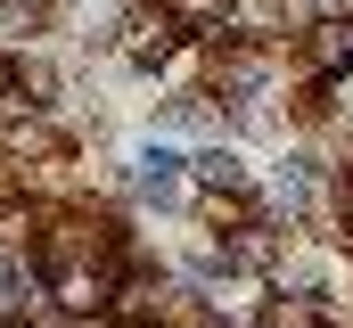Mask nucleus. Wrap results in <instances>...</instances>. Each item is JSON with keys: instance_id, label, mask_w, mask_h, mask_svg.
Here are the masks:
<instances>
[{"instance_id": "1", "label": "nucleus", "mask_w": 353, "mask_h": 328, "mask_svg": "<svg viewBox=\"0 0 353 328\" xmlns=\"http://www.w3.org/2000/svg\"><path fill=\"white\" fill-rule=\"evenodd\" d=\"M123 58L132 66H165L173 58V17H132L123 25Z\"/></svg>"}, {"instance_id": "2", "label": "nucleus", "mask_w": 353, "mask_h": 328, "mask_svg": "<svg viewBox=\"0 0 353 328\" xmlns=\"http://www.w3.org/2000/svg\"><path fill=\"white\" fill-rule=\"evenodd\" d=\"M312 74H353V25L345 17H321V33H312Z\"/></svg>"}, {"instance_id": "3", "label": "nucleus", "mask_w": 353, "mask_h": 328, "mask_svg": "<svg viewBox=\"0 0 353 328\" xmlns=\"http://www.w3.org/2000/svg\"><path fill=\"white\" fill-rule=\"evenodd\" d=\"M222 254H230L239 271H271V254H279V238H271L263 222H239V230H230V246H222Z\"/></svg>"}, {"instance_id": "4", "label": "nucleus", "mask_w": 353, "mask_h": 328, "mask_svg": "<svg viewBox=\"0 0 353 328\" xmlns=\"http://www.w3.org/2000/svg\"><path fill=\"white\" fill-rule=\"evenodd\" d=\"M58 304H66V312H99V304H107V279H99V271H58Z\"/></svg>"}, {"instance_id": "5", "label": "nucleus", "mask_w": 353, "mask_h": 328, "mask_svg": "<svg viewBox=\"0 0 353 328\" xmlns=\"http://www.w3.org/2000/svg\"><path fill=\"white\" fill-rule=\"evenodd\" d=\"M140 189H148V197H181V156L173 148H148V156H140Z\"/></svg>"}, {"instance_id": "6", "label": "nucleus", "mask_w": 353, "mask_h": 328, "mask_svg": "<svg viewBox=\"0 0 353 328\" xmlns=\"http://www.w3.org/2000/svg\"><path fill=\"white\" fill-rule=\"evenodd\" d=\"M189 172H197V181H205V189H247V164L230 156V148H205V156L189 164Z\"/></svg>"}, {"instance_id": "7", "label": "nucleus", "mask_w": 353, "mask_h": 328, "mask_svg": "<svg viewBox=\"0 0 353 328\" xmlns=\"http://www.w3.org/2000/svg\"><path fill=\"white\" fill-rule=\"evenodd\" d=\"M173 25H230V0H165Z\"/></svg>"}, {"instance_id": "8", "label": "nucleus", "mask_w": 353, "mask_h": 328, "mask_svg": "<svg viewBox=\"0 0 353 328\" xmlns=\"http://www.w3.org/2000/svg\"><path fill=\"white\" fill-rule=\"evenodd\" d=\"M263 82V58H222V90H255Z\"/></svg>"}, {"instance_id": "9", "label": "nucleus", "mask_w": 353, "mask_h": 328, "mask_svg": "<svg viewBox=\"0 0 353 328\" xmlns=\"http://www.w3.org/2000/svg\"><path fill=\"white\" fill-rule=\"evenodd\" d=\"M312 8H321V17H353V0H312Z\"/></svg>"}, {"instance_id": "10", "label": "nucleus", "mask_w": 353, "mask_h": 328, "mask_svg": "<svg viewBox=\"0 0 353 328\" xmlns=\"http://www.w3.org/2000/svg\"><path fill=\"white\" fill-rule=\"evenodd\" d=\"M17 8H25V17H41V8H58V0H17Z\"/></svg>"}, {"instance_id": "11", "label": "nucleus", "mask_w": 353, "mask_h": 328, "mask_svg": "<svg viewBox=\"0 0 353 328\" xmlns=\"http://www.w3.org/2000/svg\"><path fill=\"white\" fill-rule=\"evenodd\" d=\"M0 328H17V320H8V312H0Z\"/></svg>"}, {"instance_id": "12", "label": "nucleus", "mask_w": 353, "mask_h": 328, "mask_svg": "<svg viewBox=\"0 0 353 328\" xmlns=\"http://www.w3.org/2000/svg\"><path fill=\"white\" fill-rule=\"evenodd\" d=\"M271 328H279V320H271Z\"/></svg>"}]
</instances>
